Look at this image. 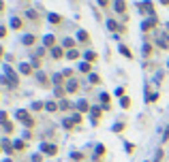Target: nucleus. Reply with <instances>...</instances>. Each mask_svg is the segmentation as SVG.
<instances>
[{"instance_id":"1","label":"nucleus","mask_w":169,"mask_h":162,"mask_svg":"<svg viewBox=\"0 0 169 162\" xmlns=\"http://www.w3.org/2000/svg\"><path fill=\"white\" fill-rule=\"evenodd\" d=\"M15 120L19 122L24 128H28V130L37 126V122H34L32 115H30V111H28V109H17V111H15Z\"/></svg>"},{"instance_id":"2","label":"nucleus","mask_w":169,"mask_h":162,"mask_svg":"<svg viewBox=\"0 0 169 162\" xmlns=\"http://www.w3.org/2000/svg\"><path fill=\"white\" fill-rule=\"evenodd\" d=\"M137 13L143 15V17H154V15H156V4H154V0H141V2H137Z\"/></svg>"},{"instance_id":"3","label":"nucleus","mask_w":169,"mask_h":162,"mask_svg":"<svg viewBox=\"0 0 169 162\" xmlns=\"http://www.w3.org/2000/svg\"><path fill=\"white\" fill-rule=\"evenodd\" d=\"M0 71H2V75H4V77H9V79L19 87V77H22V75H19V71H17V68H13V66H11V64H6V62H2V68H0Z\"/></svg>"},{"instance_id":"4","label":"nucleus","mask_w":169,"mask_h":162,"mask_svg":"<svg viewBox=\"0 0 169 162\" xmlns=\"http://www.w3.org/2000/svg\"><path fill=\"white\" fill-rule=\"evenodd\" d=\"M156 26H159V15H154V17H146L143 21H141V32H152V30H156Z\"/></svg>"},{"instance_id":"5","label":"nucleus","mask_w":169,"mask_h":162,"mask_svg":"<svg viewBox=\"0 0 169 162\" xmlns=\"http://www.w3.org/2000/svg\"><path fill=\"white\" fill-rule=\"evenodd\" d=\"M39 149H41V154H45V156H56L58 154V145L56 143H47V141H41Z\"/></svg>"},{"instance_id":"6","label":"nucleus","mask_w":169,"mask_h":162,"mask_svg":"<svg viewBox=\"0 0 169 162\" xmlns=\"http://www.w3.org/2000/svg\"><path fill=\"white\" fill-rule=\"evenodd\" d=\"M111 9H114V13L116 15H127V9H128V4H127V0H114L111 2Z\"/></svg>"},{"instance_id":"7","label":"nucleus","mask_w":169,"mask_h":162,"mask_svg":"<svg viewBox=\"0 0 169 162\" xmlns=\"http://www.w3.org/2000/svg\"><path fill=\"white\" fill-rule=\"evenodd\" d=\"M103 107L101 105H92V109H90V115H92V126H99V122L103 118Z\"/></svg>"},{"instance_id":"8","label":"nucleus","mask_w":169,"mask_h":162,"mask_svg":"<svg viewBox=\"0 0 169 162\" xmlns=\"http://www.w3.org/2000/svg\"><path fill=\"white\" fill-rule=\"evenodd\" d=\"M64 92H66V96H69V94H71V96L77 94V92H79V81L75 79V77H73V79H66V83H64Z\"/></svg>"},{"instance_id":"9","label":"nucleus","mask_w":169,"mask_h":162,"mask_svg":"<svg viewBox=\"0 0 169 162\" xmlns=\"http://www.w3.org/2000/svg\"><path fill=\"white\" fill-rule=\"evenodd\" d=\"M159 98H161V94H159V90H152L150 85H146V105H150V102H159Z\"/></svg>"},{"instance_id":"10","label":"nucleus","mask_w":169,"mask_h":162,"mask_svg":"<svg viewBox=\"0 0 169 162\" xmlns=\"http://www.w3.org/2000/svg\"><path fill=\"white\" fill-rule=\"evenodd\" d=\"M154 47H159V49H169V32H163V34L154 37Z\"/></svg>"},{"instance_id":"11","label":"nucleus","mask_w":169,"mask_h":162,"mask_svg":"<svg viewBox=\"0 0 169 162\" xmlns=\"http://www.w3.org/2000/svg\"><path fill=\"white\" fill-rule=\"evenodd\" d=\"M49 56H51V60H62V58H66V49L62 45H56L54 49H49Z\"/></svg>"},{"instance_id":"12","label":"nucleus","mask_w":169,"mask_h":162,"mask_svg":"<svg viewBox=\"0 0 169 162\" xmlns=\"http://www.w3.org/2000/svg\"><path fill=\"white\" fill-rule=\"evenodd\" d=\"M17 71H19V75H22V77H30V75L34 73V66H32L30 62H19Z\"/></svg>"},{"instance_id":"13","label":"nucleus","mask_w":169,"mask_h":162,"mask_svg":"<svg viewBox=\"0 0 169 162\" xmlns=\"http://www.w3.org/2000/svg\"><path fill=\"white\" fill-rule=\"evenodd\" d=\"M99 100H101V107H103L105 111H109V109H111V94H109V92H105V90H103V92L99 94Z\"/></svg>"},{"instance_id":"14","label":"nucleus","mask_w":169,"mask_h":162,"mask_svg":"<svg viewBox=\"0 0 169 162\" xmlns=\"http://www.w3.org/2000/svg\"><path fill=\"white\" fill-rule=\"evenodd\" d=\"M58 105H60V111H64V113H66V111H69V113H71V111H75V102H73L69 96H66V98H62V100H58Z\"/></svg>"},{"instance_id":"15","label":"nucleus","mask_w":169,"mask_h":162,"mask_svg":"<svg viewBox=\"0 0 169 162\" xmlns=\"http://www.w3.org/2000/svg\"><path fill=\"white\" fill-rule=\"evenodd\" d=\"M105 152H107V149H105V145H103V143H96V145H94V152H92V160L99 162L103 156H105Z\"/></svg>"},{"instance_id":"16","label":"nucleus","mask_w":169,"mask_h":162,"mask_svg":"<svg viewBox=\"0 0 169 162\" xmlns=\"http://www.w3.org/2000/svg\"><path fill=\"white\" fill-rule=\"evenodd\" d=\"M24 17H26V19H30V21H34V24H39V21H41V15H39V11H37V9H26V11H24Z\"/></svg>"},{"instance_id":"17","label":"nucleus","mask_w":169,"mask_h":162,"mask_svg":"<svg viewBox=\"0 0 169 162\" xmlns=\"http://www.w3.org/2000/svg\"><path fill=\"white\" fill-rule=\"evenodd\" d=\"M22 45H24V47H34V45H37V34L26 32V34L22 37Z\"/></svg>"},{"instance_id":"18","label":"nucleus","mask_w":169,"mask_h":162,"mask_svg":"<svg viewBox=\"0 0 169 162\" xmlns=\"http://www.w3.org/2000/svg\"><path fill=\"white\" fill-rule=\"evenodd\" d=\"M47 21H49L51 26H62L64 17H62L60 13H47Z\"/></svg>"},{"instance_id":"19","label":"nucleus","mask_w":169,"mask_h":162,"mask_svg":"<svg viewBox=\"0 0 169 162\" xmlns=\"http://www.w3.org/2000/svg\"><path fill=\"white\" fill-rule=\"evenodd\" d=\"M9 28H11V30H15V32L24 30V19H22V17H11V21H9Z\"/></svg>"},{"instance_id":"20","label":"nucleus","mask_w":169,"mask_h":162,"mask_svg":"<svg viewBox=\"0 0 169 162\" xmlns=\"http://www.w3.org/2000/svg\"><path fill=\"white\" fill-rule=\"evenodd\" d=\"M154 49H156L154 43H148V40H146L143 47H141V56H143V58H152V56H154Z\"/></svg>"},{"instance_id":"21","label":"nucleus","mask_w":169,"mask_h":162,"mask_svg":"<svg viewBox=\"0 0 169 162\" xmlns=\"http://www.w3.org/2000/svg\"><path fill=\"white\" fill-rule=\"evenodd\" d=\"M58 45V39L54 37V34H45L43 37V47H47V49H54Z\"/></svg>"},{"instance_id":"22","label":"nucleus","mask_w":169,"mask_h":162,"mask_svg":"<svg viewBox=\"0 0 169 162\" xmlns=\"http://www.w3.org/2000/svg\"><path fill=\"white\" fill-rule=\"evenodd\" d=\"M90 109H92V105H90L88 100H79V102H75V111H79V113H90Z\"/></svg>"},{"instance_id":"23","label":"nucleus","mask_w":169,"mask_h":162,"mask_svg":"<svg viewBox=\"0 0 169 162\" xmlns=\"http://www.w3.org/2000/svg\"><path fill=\"white\" fill-rule=\"evenodd\" d=\"M66 51L69 49H77V39H73V37H66V39H62V43H60Z\"/></svg>"},{"instance_id":"24","label":"nucleus","mask_w":169,"mask_h":162,"mask_svg":"<svg viewBox=\"0 0 169 162\" xmlns=\"http://www.w3.org/2000/svg\"><path fill=\"white\" fill-rule=\"evenodd\" d=\"M37 81L41 83V87H45V90L51 85V79H47V75H45L43 71H37Z\"/></svg>"},{"instance_id":"25","label":"nucleus","mask_w":169,"mask_h":162,"mask_svg":"<svg viewBox=\"0 0 169 162\" xmlns=\"http://www.w3.org/2000/svg\"><path fill=\"white\" fill-rule=\"evenodd\" d=\"M0 145H2V149L6 152V156L11 158V156H13V152H15V149H13V143H11L9 139H0Z\"/></svg>"},{"instance_id":"26","label":"nucleus","mask_w":169,"mask_h":162,"mask_svg":"<svg viewBox=\"0 0 169 162\" xmlns=\"http://www.w3.org/2000/svg\"><path fill=\"white\" fill-rule=\"evenodd\" d=\"M75 37H77V40H79V43L90 45V32H88V30H77V34H75Z\"/></svg>"},{"instance_id":"27","label":"nucleus","mask_w":169,"mask_h":162,"mask_svg":"<svg viewBox=\"0 0 169 162\" xmlns=\"http://www.w3.org/2000/svg\"><path fill=\"white\" fill-rule=\"evenodd\" d=\"M77 71H79V73H84V75H92V73H94L90 62H79V64H77Z\"/></svg>"},{"instance_id":"28","label":"nucleus","mask_w":169,"mask_h":162,"mask_svg":"<svg viewBox=\"0 0 169 162\" xmlns=\"http://www.w3.org/2000/svg\"><path fill=\"white\" fill-rule=\"evenodd\" d=\"M82 56H84V51H79V49H69V51H66V60H71V62L79 60Z\"/></svg>"},{"instance_id":"29","label":"nucleus","mask_w":169,"mask_h":162,"mask_svg":"<svg viewBox=\"0 0 169 162\" xmlns=\"http://www.w3.org/2000/svg\"><path fill=\"white\" fill-rule=\"evenodd\" d=\"M45 111H49V113H56V111H60V105H58V100H47L45 102Z\"/></svg>"},{"instance_id":"30","label":"nucleus","mask_w":169,"mask_h":162,"mask_svg":"<svg viewBox=\"0 0 169 162\" xmlns=\"http://www.w3.org/2000/svg\"><path fill=\"white\" fill-rule=\"evenodd\" d=\"M82 58H84V62H90V64H94V62H96V51H92V49H86Z\"/></svg>"},{"instance_id":"31","label":"nucleus","mask_w":169,"mask_h":162,"mask_svg":"<svg viewBox=\"0 0 169 162\" xmlns=\"http://www.w3.org/2000/svg\"><path fill=\"white\" fill-rule=\"evenodd\" d=\"M69 118H71V122H73L75 126H79V124L84 122V113H79V111H71V115H69Z\"/></svg>"},{"instance_id":"32","label":"nucleus","mask_w":169,"mask_h":162,"mask_svg":"<svg viewBox=\"0 0 169 162\" xmlns=\"http://www.w3.org/2000/svg\"><path fill=\"white\" fill-rule=\"evenodd\" d=\"M0 85H4V87H9V90H17V85L9 79V77H4V75H0Z\"/></svg>"},{"instance_id":"33","label":"nucleus","mask_w":169,"mask_h":162,"mask_svg":"<svg viewBox=\"0 0 169 162\" xmlns=\"http://www.w3.org/2000/svg\"><path fill=\"white\" fill-rule=\"evenodd\" d=\"M118 53H122V56H124L127 60H133V53H131V49H128L127 45H122V43L118 45Z\"/></svg>"},{"instance_id":"34","label":"nucleus","mask_w":169,"mask_h":162,"mask_svg":"<svg viewBox=\"0 0 169 162\" xmlns=\"http://www.w3.org/2000/svg\"><path fill=\"white\" fill-rule=\"evenodd\" d=\"M127 130V122H116L114 126H111V132H116V134H120V132H124Z\"/></svg>"},{"instance_id":"35","label":"nucleus","mask_w":169,"mask_h":162,"mask_svg":"<svg viewBox=\"0 0 169 162\" xmlns=\"http://www.w3.org/2000/svg\"><path fill=\"white\" fill-rule=\"evenodd\" d=\"M2 132H4V134H13V132H15V124L11 120L4 122V124H2Z\"/></svg>"},{"instance_id":"36","label":"nucleus","mask_w":169,"mask_h":162,"mask_svg":"<svg viewBox=\"0 0 169 162\" xmlns=\"http://www.w3.org/2000/svg\"><path fill=\"white\" fill-rule=\"evenodd\" d=\"M62 98H66L64 87H54V100H62Z\"/></svg>"},{"instance_id":"37","label":"nucleus","mask_w":169,"mask_h":162,"mask_svg":"<svg viewBox=\"0 0 169 162\" xmlns=\"http://www.w3.org/2000/svg\"><path fill=\"white\" fill-rule=\"evenodd\" d=\"M30 64L34 66V71H41V58H37L34 53H30Z\"/></svg>"},{"instance_id":"38","label":"nucleus","mask_w":169,"mask_h":162,"mask_svg":"<svg viewBox=\"0 0 169 162\" xmlns=\"http://www.w3.org/2000/svg\"><path fill=\"white\" fill-rule=\"evenodd\" d=\"M13 149H15V152H24V149H26V141L15 139V141H13Z\"/></svg>"},{"instance_id":"39","label":"nucleus","mask_w":169,"mask_h":162,"mask_svg":"<svg viewBox=\"0 0 169 162\" xmlns=\"http://www.w3.org/2000/svg\"><path fill=\"white\" fill-rule=\"evenodd\" d=\"M45 109V102L43 100H34L32 105H30V111H43Z\"/></svg>"},{"instance_id":"40","label":"nucleus","mask_w":169,"mask_h":162,"mask_svg":"<svg viewBox=\"0 0 169 162\" xmlns=\"http://www.w3.org/2000/svg\"><path fill=\"white\" fill-rule=\"evenodd\" d=\"M62 128H64V130H73L75 124L71 122V118H64V120H62Z\"/></svg>"},{"instance_id":"41","label":"nucleus","mask_w":169,"mask_h":162,"mask_svg":"<svg viewBox=\"0 0 169 162\" xmlns=\"http://www.w3.org/2000/svg\"><path fill=\"white\" fill-rule=\"evenodd\" d=\"M45 51H49V49H47V47H43V45H39V47H37L32 53H34L37 58H43V56H45Z\"/></svg>"},{"instance_id":"42","label":"nucleus","mask_w":169,"mask_h":162,"mask_svg":"<svg viewBox=\"0 0 169 162\" xmlns=\"http://www.w3.org/2000/svg\"><path fill=\"white\" fill-rule=\"evenodd\" d=\"M88 81H90V83H94V85H99V83H101V77H99L96 73H92V75H88Z\"/></svg>"},{"instance_id":"43","label":"nucleus","mask_w":169,"mask_h":162,"mask_svg":"<svg viewBox=\"0 0 169 162\" xmlns=\"http://www.w3.org/2000/svg\"><path fill=\"white\" fill-rule=\"evenodd\" d=\"M120 107H122V109H131V98H128V96L120 98Z\"/></svg>"},{"instance_id":"44","label":"nucleus","mask_w":169,"mask_h":162,"mask_svg":"<svg viewBox=\"0 0 169 162\" xmlns=\"http://www.w3.org/2000/svg\"><path fill=\"white\" fill-rule=\"evenodd\" d=\"M6 34H9V28H6L4 24H0V40L6 39Z\"/></svg>"},{"instance_id":"45","label":"nucleus","mask_w":169,"mask_h":162,"mask_svg":"<svg viewBox=\"0 0 169 162\" xmlns=\"http://www.w3.org/2000/svg\"><path fill=\"white\" fill-rule=\"evenodd\" d=\"M163 156H165V152L163 149H156V156L152 158V162H163Z\"/></svg>"},{"instance_id":"46","label":"nucleus","mask_w":169,"mask_h":162,"mask_svg":"<svg viewBox=\"0 0 169 162\" xmlns=\"http://www.w3.org/2000/svg\"><path fill=\"white\" fill-rule=\"evenodd\" d=\"M114 94H116L118 98H124V96H127V87H116V92H114Z\"/></svg>"},{"instance_id":"47","label":"nucleus","mask_w":169,"mask_h":162,"mask_svg":"<svg viewBox=\"0 0 169 162\" xmlns=\"http://www.w3.org/2000/svg\"><path fill=\"white\" fill-rule=\"evenodd\" d=\"M111 2H114V0H96V4H99L101 9H107V6H111Z\"/></svg>"},{"instance_id":"48","label":"nucleus","mask_w":169,"mask_h":162,"mask_svg":"<svg viewBox=\"0 0 169 162\" xmlns=\"http://www.w3.org/2000/svg\"><path fill=\"white\" fill-rule=\"evenodd\" d=\"M71 158H73L75 162H82V160H84V154H82V152H73V154H71Z\"/></svg>"},{"instance_id":"49","label":"nucleus","mask_w":169,"mask_h":162,"mask_svg":"<svg viewBox=\"0 0 169 162\" xmlns=\"http://www.w3.org/2000/svg\"><path fill=\"white\" fill-rule=\"evenodd\" d=\"M62 75H64V79H73V77H75L71 68H64V71H62Z\"/></svg>"},{"instance_id":"50","label":"nucleus","mask_w":169,"mask_h":162,"mask_svg":"<svg viewBox=\"0 0 169 162\" xmlns=\"http://www.w3.org/2000/svg\"><path fill=\"white\" fill-rule=\"evenodd\" d=\"M4 122H9V113H6V111H0V126H2Z\"/></svg>"},{"instance_id":"51","label":"nucleus","mask_w":169,"mask_h":162,"mask_svg":"<svg viewBox=\"0 0 169 162\" xmlns=\"http://www.w3.org/2000/svg\"><path fill=\"white\" fill-rule=\"evenodd\" d=\"M161 81H163V73H156V75H154V83H156V87L161 85Z\"/></svg>"},{"instance_id":"52","label":"nucleus","mask_w":169,"mask_h":162,"mask_svg":"<svg viewBox=\"0 0 169 162\" xmlns=\"http://www.w3.org/2000/svg\"><path fill=\"white\" fill-rule=\"evenodd\" d=\"M30 162H43V156H41V154H32Z\"/></svg>"},{"instance_id":"53","label":"nucleus","mask_w":169,"mask_h":162,"mask_svg":"<svg viewBox=\"0 0 169 162\" xmlns=\"http://www.w3.org/2000/svg\"><path fill=\"white\" fill-rule=\"evenodd\" d=\"M163 143H169V124L165 128V132H163Z\"/></svg>"},{"instance_id":"54","label":"nucleus","mask_w":169,"mask_h":162,"mask_svg":"<svg viewBox=\"0 0 169 162\" xmlns=\"http://www.w3.org/2000/svg\"><path fill=\"white\" fill-rule=\"evenodd\" d=\"M124 145H127V154H133L135 152V145L133 143H124Z\"/></svg>"},{"instance_id":"55","label":"nucleus","mask_w":169,"mask_h":162,"mask_svg":"<svg viewBox=\"0 0 169 162\" xmlns=\"http://www.w3.org/2000/svg\"><path fill=\"white\" fill-rule=\"evenodd\" d=\"M2 58H6V51H4V45L0 43V60H2Z\"/></svg>"},{"instance_id":"56","label":"nucleus","mask_w":169,"mask_h":162,"mask_svg":"<svg viewBox=\"0 0 169 162\" xmlns=\"http://www.w3.org/2000/svg\"><path fill=\"white\" fill-rule=\"evenodd\" d=\"M4 9H6V6H4V2L0 0V13H4Z\"/></svg>"},{"instance_id":"57","label":"nucleus","mask_w":169,"mask_h":162,"mask_svg":"<svg viewBox=\"0 0 169 162\" xmlns=\"http://www.w3.org/2000/svg\"><path fill=\"white\" fill-rule=\"evenodd\" d=\"M161 4H165V6H169V0H159Z\"/></svg>"},{"instance_id":"58","label":"nucleus","mask_w":169,"mask_h":162,"mask_svg":"<svg viewBox=\"0 0 169 162\" xmlns=\"http://www.w3.org/2000/svg\"><path fill=\"white\" fill-rule=\"evenodd\" d=\"M2 162H13V158H4V160H2Z\"/></svg>"},{"instance_id":"59","label":"nucleus","mask_w":169,"mask_h":162,"mask_svg":"<svg viewBox=\"0 0 169 162\" xmlns=\"http://www.w3.org/2000/svg\"><path fill=\"white\" fill-rule=\"evenodd\" d=\"M165 28H167V32H169V21H167V24H165Z\"/></svg>"},{"instance_id":"60","label":"nucleus","mask_w":169,"mask_h":162,"mask_svg":"<svg viewBox=\"0 0 169 162\" xmlns=\"http://www.w3.org/2000/svg\"><path fill=\"white\" fill-rule=\"evenodd\" d=\"M167 68H169V60H167Z\"/></svg>"},{"instance_id":"61","label":"nucleus","mask_w":169,"mask_h":162,"mask_svg":"<svg viewBox=\"0 0 169 162\" xmlns=\"http://www.w3.org/2000/svg\"><path fill=\"white\" fill-rule=\"evenodd\" d=\"M0 152H2V145H0Z\"/></svg>"}]
</instances>
